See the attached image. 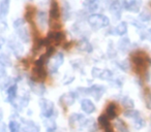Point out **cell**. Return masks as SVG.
Returning a JSON list of instances; mask_svg holds the SVG:
<instances>
[{
  "instance_id": "cell-1",
  "label": "cell",
  "mask_w": 151,
  "mask_h": 132,
  "mask_svg": "<svg viewBox=\"0 0 151 132\" xmlns=\"http://www.w3.org/2000/svg\"><path fill=\"white\" fill-rule=\"evenodd\" d=\"M132 61L134 66V71L137 73H145L148 69V67L151 65V59L146 53L142 51H138L132 54Z\"/></svg>"
},
{
  "instance_id": "cell-2",
  "label": "cell",
  "mask_w": 151,
  "mask_h": 132,
  "mask_svg": "<svg viewBox=\"0 0 151 132\" xmlns=\"http://www.w3.org/2000/svg\"><path fill=\"white\" fill-rule=\"evenodd\" d=\"M47 59H48V57L45 54V55H42L40 58H38L37 60L35 61V63H34V66L31 71L32 80H33L34 82L40 83L46 80L47 71H46V68H45V65H46Z\"/></svg>"
},
{
  "instance_id": "cell-3",
  "label": "cell",
  "mask_w": 151,
  "mask_h": 132,
  "mask_svg": "<svg viewBox=\"0 0 151 132\" xmlns=\"http://www.w3.org/2000/svg\"><path fill=\"white\" fill-rule=\"evenodd\" d=\"M88 23L90 26L94 29H101L107 26H109L110 20L108 17L104 15H99V14H92L89 16L88 18Z\"/></svg>"
},
{
  "instance_id": "cell-4",
  "label": "cell",
  "mask_w": 151,
  "mask_h": 132,
  "mask_svg": "<svg viewBox=\"0 0 151 132\" xmlns=\"http://www.w3.org/2000/svg\"><path fill=\"white\" fill-rule=\"evenodd\" d=\"M63 61H64V57H63L62 53H57L54 57L51 58V60L48 62V69L51 73H56L58 71V68L62 65Z\"/></svg>"
},
{
  "instance_id": "cell-5",
  "label": "cell",
  "mask_w": 151,
  "mask_h": 132,
  "mask_svg": "<svg viewBox=\"0 0 151 132\" xmlns=\"http://www.w3.org/2000/svg\"><path fill=\"white\" fill-rule=\"evenodd\" d=\"M64 39H65V35L63 32L51 31L50 33L48 34V36H47L45 39H42V42H44V46H48V44H59Z\"/></svg>"
},
{
  "instance_id": "cell-6",
  "label": "cell",
  "mask_w": 151,
  "mask_h": 132,
  "mask_svg": "<svg viewBox=\"0 0 151 132\" xmlns=\"http://www.w3.org/2000/svg\"><path fill=\"white\" fill-rule=\"evenodd\" d=\"M40 109H42V113L46 118H50L51 116L54 113V111H55L54 104H53L52 101L42 98V99H40Z\"/></svg>"
},
{
  "instance_id": "cell-7",
  "label": "cell",
  "mask_w": 151,
  "mask_h": 132,
  "mask_svg": "<svg viewBox=\"0 0 151 132\" xmlns=\"http://www.w3.org/2000/svg\"><path fill=\"white\" fill-rule=\"evenodd\" d=\"M61 11L60 9H59V4L57 2V0H51L50 3V13H49V16H50V23H53V22H58L59 18H60Z\"/></svg>"
},
{
  "instance_id": "cell-8",
  "label": "cell",
  "mask_w": 151,
  "mask_h": 132,
  "mask_svg": "<svg viewBox=\"0 0 151 132\" xmlns=\"http://www.w3.org/2000/svg\"><path fill=\"white\" fill-rule=\"evenodd\" d=\"M93 78H101L104 81H110L113 78V72L109 69H101V68L94 67L92 69Z\"/></svg>"
},
{
  "instance_id": "cell-9",
  "label": "cell",
  "mask_w": 151,
  "mask_h": 132,
  "mask_svg": "<svg viewBox=\"0 0 151 132\" xmlns=\"http://www.w3.org/2000/svg\"><path fill=\"white\" fill-rule=\"evenodd\" d=\"M124 9L132 13H139L141 9V0H130V1H124L122 3Z\"/></svg>"
},
{
  "instance_id": "cell-10",
  "label": "cell",
  "mask_w": 151,
  "mask_h": 132,
  "mask_svg": "<svg viewBox=\"0 0 151 132\" xmlns=\"http://www.w3.org/2000/svg\"><path fill=\"white\" fill-rule=\"evenodd\" d=\"M106 88L101 85H94V86L88 88V94H90L95 100H99L103 94L105 93Z\"/></svg>"
},
{
  "instance_id": "cell-11",
  "label": "cell",
  "mask_w": 151,
  "mask_h": 132,
  "mask_svg": "<svg viewBox=\"0 0 151 132\" xmlns=\"http://www.w3.org/2000/svg\"><path fill=\"white\" fill-rule=\"evenodd\" d=\"M36 23L40 30H45L48 26V15L45 11H38L36 14Z\"/></svg>"
},
{
  "instance_id": "cell-12",
  "label": "cell",
  "mask_w": 151,
  "mask_h": 132,
  "mask_svg": "<svg viewBox=\"0 0 151 132\" xmlns=\"http://www.w3.org/2000/svg\"><path fill=\"white\" fill-rule=\"evenodd\" d=\"M81 107H82V111L86 113H92L95 111V105L90 99H83L81 101Z\"/></svg>"
},
{
  "instance_id": "cell-13",
  "label": "cell",
  "mask_w": 151,
  "mask_h": 132,
  "mask_svg": "<svg viewBox=\"0 0 151 132\" xmlns=\"http://www.w3.org/2000/svg\"><path fill=\"white\" fill-rule=\"evenodd\" d=\"M122 9H123V6H122L121 3H120L119 1H117V0H115V1L112 2L111 6H110V11H111L117 19H119L120 16H121Z\"/></svg>"
},
{
  "instance_id": "cell-14",
  "label": "cell",
  "mask_w": 151,
  "mask_h": 132,
  "mask_svg": "<svg viewBox=\"0 0 151 132\" xmlns=\"http://www.w3.org/2000/svg\"><path fill=\"white\" fill-rule=\"evenodd\" d=\"M9 46L11 48V50L14 52V54L16 55V56L20 57L22 55V53H23V48H22V46L19 44V42H17L16 40H13V39H9Z\"/></svg>"
},
{
  "instance_id": "cell-15",
  "label": "cell",
  "mask_w": 151,
  "mask_h": 132,
  "mask_svg": "<svg viewBox=\"0 0 151 132\" xmlns=\"http://www.w3.org/2000/svg\"><path fill=\"white\" fill-rule=\"evenodd\" d=\"M117 105L115 104V103H110L109 105L107 106V108H106V116H107V118L109 120H112V119H115L116 117H117Z\"/></svg>"
},
{
  "instance_id": "cell-16",
  "label": "cell",
  "mask_w": 151,
  "mask_h": 132,
  "mask_svg": "<svg viewBox=\"0 0 151 132\" xmlns=\"http://www.w3.org/2000/svg\"><path fill=\"white\" fill-rule=\"evenodd\" d=\"M17 32H18V36H19L20 39H21L22 41L23 42H29L30 35H29V32H28V30L26 29L25 26H22V27L18 28Z\"/></svg>"
},
{
  "instance_id": "cell-17",
  "label": "cell",
  "mask_w": 151,
  "mask_h": 132,
  "mask_svg": "<svg viewBox=\"0 0 151 132\" xmlns=\"http://www.w3.org/2000/svg\"><path fill=\"white\" fill-rule=\"evenodd\" d=\"M17 90H18V87L17 85H12L9 89H7L6 93H7V100L9 101L11 103L15 102V99L17 97Z\"/></svg>"
},
{
  "instance_id": "cell-18",
  "label": "cell",
  "mask_w": 151,
  "mask_h": 132,
  "mask_svg": "<svg viewBox=\"0 0 151 132\" xmlns=\"http://www.w3.org/2000/svg\"><path fill=\"white\" fill-rule=\"evenodd\" d=\"M76 100V94L73 92H69L61 97V102H64L65 105H71Z\"/></svg>"
},
{
  "instance_id": "cell-19",
  "label": "cell",
  "mask_w": 151,
  "mask_h": 132,
  "mask_svg": "<svg viewBox=\"0 0 151 132\" xmlns=\"http://www.w3.org/2000/svg\"><path fill=\"white\" fill-rule=\"evenodd\" d=\"M25 126L23 127V132H40V128L37 125H35L34 122L26 121Z\"/></svg>"
},
{
  "instance_id": "cell-20",
  "label": "cell",
  "mask_w": 151,
  "mask_h": 132,
  "mask_svg": "<svg viewBox=\"0 0 151 132\" xmlns=\"http://www.w3.org/2000/svg\"><path fill=\"white\" fill-rule=\"evenodd\" d=\"M114 32H115L117 35H124V34L127 32V24L125 22H121L119 25L116 26V28L114 29Z\"/></svg>"
},
{
  "instance_id": "cell-21",
  "label": "cell",
  "mask_w": 151,
  "mask_h": 132,
  "mask_svg": "<svg viewBox=\"0 0 151 132\" xmlns=\"http://www.w3.org/2000/svg\"><path fill=\"white\" fill-rule=\"evenodd\" d=\"M9 9V0H0V16L7 15Z\"/></svg>"
},
{
  "instance_id": "cell-22",
  "label": "cell",
  "mask_w": 151,
  "mask_h": 132,
  "mask_svg": "<svg viewBox=\"0 0 151 132\" xmlns=\"http://www.w3.org/2000/svg\"><path fill=\"white\" fill-rule=\"evenodd\" d=\"M31 89H32V91L37 95H42L45 93V90H46L45 87H44V85L40 84V83H32Z\"/></svg>"
},
{
  "instance_id": "cell-23",
  "label": "cell",
  "mask_w": 151,
  "mask_h": 132,
  "mask_svg": "<svg viewBox=\"0 0 151 132\" xmlns=\"http://www.w3.org/2000/svg\"><path fill=\"white\" fill-rule=\"evenodd\" d=\"M115 128L117 129L118 132H129V131H128V128H127V126H126V124L120 119L116 120Z\"/></svg>"
},
{
  "instance_id": "cell-24",
  "label": "cell",
  "mask_w": 151,
  "mask_h": 132,
  "mask_svg": "<svg viewBox=\"0 0 151 132\" xmlns=\"http://www.w3.org/2000/svg\"><path fill=\"white\" fill-rule=\"evenodd\" d=\"M84 5L89 11H95L99 7V0H85Z\"/></svg>"
},
{
  "instance_id": "cell-25",
  "label": "cell",
  "mask_w": 151,
  "mask_h": 132,
  "mask_svg": "<svg viewBox=\"0 0 151 132\" xmlns=\"http://www.w3.org/2000/svg\"><path fill=\"white\" fill-rule=\"evenodd\" d=\"M33 16H34V7L33 6H30V5H28L27 9H26L25 16H24V19H25L27 22H29V23H31L32 19H33Z\"/></svg>"
},
{
  "instance_id": "cell-26",
  "label": "cell",
  "mask_w": 151,
  "mask_h": 132,
  "mask_svg": "<svg viewBox=\"0 0 151 132\" xmlns=\"http://www.w3.org/2000/svg\"><path fill=\"white\" fill-rule=\"evenodd\" d=\"M134 128H136V129H142L145 126V121L142 118V116H141V113L139 116H137L134 119Z\"/></svg>"
},
{
  "instance_id": "cell-27",
  "label": "cell",
  "mask_w": 151,
  "mask_h": 132,
  "mask_svg": "<svg viewBox=\"0 0 151 132\" xmlns=\"http://www.w3.org/2000/svg\"><path fill=\"white\" fill-rule=\"evenodd\" d=\"M121 102H122V105H123L124 107H126V108H128V109L134 108V101H132L129 97H126V96L123 97V98H122V100H121Z\"/></svg>"
},
{
  "instance_id": "cell-28",
  "label": "cell",
  "mask_w": 151,
  "mask_h": 132,
  "mask_svg": "<svg viewBox=\"0 0 151 132\" xmlns=\"http://www.w3.org/2000/svg\"><path fill=\"white\" fill-rule=\"evenodd\" d=\"M62 13H63V16H64V20H68L69 17H70V6H69V4L66 1L63 2Z\"/></svg>"
},
{
  "instance_id": "cell-29",
  "label": "cell",
  "mask_w": 151,
  "mask_h": 132,
  "mask_svg": "<svg viewBox=\"0 0 151 132\" xmlns=\"http://www.w3.org/2000/svg\"><path fill=\"white\" fill-rule=\"evenodd\" d=\"M0 65H2V66H11L12 61L9 58V56L0 53Z\"/></svg>"
},
{
  "instance_id": "cell-30",
  "label": "cell",
  "mask_w": 151,
  "mask_h": 132,
  "mask_svg": "<svg viewBox=\"0 0 151 132\" xmlns=\"http://www.w3.org/2000/svg\"><path fill=\"white\" fill-rule=\"evenodd\" d=\"M9 131H11V132H20V131H21L20 124L17 123V122H15V121L9 122Z\"/></svg>"
},
{
  "instance_id": "cell-31",
  "label": "cell",
  "mask_w": 151,
  "mask_h": 132,
  "mask_svg": "<svg viewBox=\"0 0 151 132\" xmlns=\"http://www.w3.org/2000/svg\"><path fill=\"white\" fill-rule=\"evenodd\" d=\"M139 19L141 20L142 22H148V21H151V14L147 11H144L140 14L139 16Z\"/></svg>"
},
{
  "instance_id": "cell-32",
  "label": "cell",
  "mask_w": 151,
  "mask_h": 132,
  "mask_svg": "<svg viewBox=\"0 0 151 132\" xmlns=\"http://www.w3.org/2000/svg\"><path fill=\"white\" fill-rule=\"evenodd\" d=\"M129 44H130V41L128 38H122L119 42V48L121 49L122 51H125L126 49L129 46Z\"/></svg>"
},
{
  "instance_id": "cell-33",
  "label": "cell",
  "mask_w": 151,
  "mask_h": 132,
  "mask_svg": "<svg viewBox=\"0 0 151 132\" xmlns=\"http://www.w3.org/2000/svg\"><path fill=\"white\" fill-rule=\"evenodd\" d=\"M140 115V113H139L138 111H134V108L132 109H127V111L124 113V116L127 118H132V119H134V118L137 117V116Z\"/></svg>"
},
{
  "instance_id": "cell-34",
  "label": "cell",
  "mask_w": 151,
  "mask_h": 132,
  "mask_svg": "<svg viewBox=\"0 0 151 132\" xmlns=\"http://www.w3.org/2000/svg\"><path fill=\"white\" fill-rule=\"evenodd\" d=\"M80 46H81L82 51H86V52H91V51H92V46L89 44V42L85 41V40L80 41Z\"/></svg>"
},
{
  "instance_id": "cell-35",
  "label": "cell",
  "mask_w": 151,
  "mask_h": 132,
  "mask_svg": "<svg viewBox=\"0 0 151 132\" xmlns=\"http://www.w3.org/2000/svg\"><path fill=\"white\" fill-rule=\"evenodd\" d=\"M22 26H24V19H18L14 22V28H15L16 30H17L18 28L22 27Z\"/></svg>"
},
{
  "instance_id": "cell-36",
  "label": "cell",
  "mask_w": 151,
  "mask_h": 132,
  "mask_svg": "<svg viewBox=\"0 0 151 132\" xmlns=\"http://www.w3.org/2000/svg\"><path fill=\"white\" fill-rule=\"evenodd\" d=\"M118 65H119V67L121 68L122 70H124V71H126V70L128 69V64L126 61H123V62H119L118 63Z\"/></svg>"
},
{
  "instance_id": "cell-37",
  "label": "cell",
  "mask_w": 151,
  "mask_h": 132,
  "mask_svg": "<svg viewBox=\"0 0 151 132\" xmlns=\"http://www.w3.org/2000/svg\"><path fill=\"white\" fill-rule=\"evenodd\" d=\"M5 29H6V24L4 22H0V32L4 31Z\"/></svg>"
},
{
  "instance_id": "cell-38",
  "label": "cell",
  "mask_w": 151,
  "mask_h": 132,
  "mask_svg": "<svg viewBox=\"0 0 151 132\" xmlns=\"http://www.w3.org/2000/svg\"><path fill=\"white\" fill-rule=\"evenodd\" d=\"M5 128H6V126L4 124L0 123V132H5Z\"/></svg>"
},
{
  "instance_id": "cell-39",
  "label": "cell",
  "mask_w": 151,
  "mask_h": 132,
  "mask_svg": "<svg viewBox=\"0 0 151 132\" xmlns=\"http://www.w3.org/2000/svg\"><path fill=\"white\" fill-rule=\"evenodd\" d=\"M5 44V39L2 37V36H0V49L2 48L3 44Z\"/></svg>"
},
{
  "instance_id": "cell-40",
  "label": "cell",
  "mask_w": 151,
  "mask_h": 132,
  "mask_svg": "<svg viewBox=\"0 0 151 132\" xmlns=\"http://www.w3.org/2000/svg\"><path fill=\"white\" fill-rule=\"evenodd\" d=\"M148 38H150V40H151V29L148 30Z\"/></svg>"
},
{
  "instance_id": "cell-41",
  "label": "cell",
  "mask_w": 151,
  "mask_h": 132,
  "mask_svg": "<svg viewBox=\"0 0 151 132\" xmlns=\"http://www.w3.org/2000/svg\"><path fill=\"white\" fill-rule=\"evenodd\" d=\"M1 120H2V113L0 111V121H1Z\"/></svg>"
}]
</instances>
